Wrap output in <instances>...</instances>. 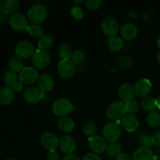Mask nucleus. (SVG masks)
Returning a JSON list of instances; mask_svg holds the SVG:
<instances>
[{"label":"nucleus","mask_w":160,"mask_h":160,"mask_svg":"<svg viewBox=\"0 0 160 160\" xmlns=\"http://www.w3.org/2000/svg\"><path fill=\"white\" fill-rule=\"evenodd\" d=\"M57 127L59 131L62 132L70 133L74 129L75 123L70 117H60L57 121Z\"/></svg>","instance_id":"b1692460"},{"label":"nucleus","mask_w":160,"mask_h":160,"mask_svg":"<svg viewBox=\"0 0 160 160\" xmlns=\"http://www.w3.org/2000/svg\"><path fill=\"white\" fill-rule=\"evenodd\" d=\"M59 147L61 151L65 154H72L76 149L77 144L74 138L69 135H64L59 138Z\"/></svg>","instance_id":"f3484780"},{"label":"nucleus","mask_w":160,"mask_h":160,"mask_svg":"<svg viewBox=\"0 0 160 160\" xmlns=\"http://www.w3.org/2000/svg\"><path fill=\"white\" fill-rule=\"evenodd\" d=\"M18 75L10 69L6 70L4 73V81L9 87L12 88L15 92H19L23 88V84L18 81Z\"/></svg>","instance_id":"4468645a"},{"label":"nucleus","mask_w":160,"mask_h":160,"mask_svg":"<svg viewBox=\"0 0 160 160\" xmlns=\"http://www.w3.org/2000/svg\"><path fill=\"white\" fill-rule=\"evenodd\" d=\"M82 160H102V159L95 153H87L84 155Z\"/></svg>","instance_id":"ea45409f"},{"label":"nucleus","mask_w":160,"mask_h":160,"mask_svg":"<svg viewBox=\"0 0 160 160\" xmlns=\"http://www.w3.org/2000/svg\"><path fill=\"white\" fill-rule=\"evenodd\" d=\"M116 160H132V159L128 153H121Z\"/></svg>","instance_id":"a18cd8bd"},{"label":"nucleus","mask_w":160,"mask_h":160,"mask_svg":"<svg viewBox=\"0 0 160 160\" xmlns=\"http://www.w3.org/2000/svg\"><path fill=\"white\" fill-rule=\"evenodd\" d=\"M97 131V125L92 120H88L85 122L83 127V132L88 137H92L95 134Z\"/></svg>","instance_id":"473e14b6"},{"label":"nucleus","mask_w":160,"mask_h":160,"mask_svg":"<svg viewBox=\"0 0 160 160\" xmlns=\"http://www.w3.org/2000/svg\"><path fill=\"white\" fill-rule=\"evenodd\" d=\"M153 152L149 148L142 146L134 151L132 160H152Z\"/></svg>","instance_id":"4be33fe9"},{"label":"nucleus","mask_w":160,"mask_h":160,"mask_svg":"<svg viewBox=\"0 0 160 160\" xmlns=\"http://www.w3.org/2000/svg\"><path fill=\"white\" fill-rule=\"evenodd\" d=\"M125 104H126L127 114H133V115H134L138 111V102L136 100H130V101L125 102Z\"/></svg>","instance_id":"f704fd0d"},{"label":"nucleus","mask_w":160,"mask_h":160,"mask_svg":"<svg viewBox=\"0 0 160 160\" xmlns=\"http://www.w3.org/2000/svg\"><path fill=\"white\" fill-rule=\"evenodd\" d=\"M106 117L111 120L117 121L121 120L127 114L126 104L121 100L114 101L108 106L106 109Z\"/></svg>","instance_id":"7ed1b4c3"},{"label":"nucleus","mask_w":160,"mask_h":160,"mask_svg":"<svg viewBox=\"0 0 160 160\" xmlns=\"http://www.w3.org/2000/svg\"><path fill=\"white\" fill-rule=\"evenodd\" d=\"M152 85L149 80L146 78L140 79L134 85V94L138 97L144 98L149 95L152 91Z\"/></svg>","instance_id":"2eb2a0df"},{"label":"nucleus","mask_w":160,"mask_h":160,"mask_svg":"<svg viewBox=\"0 0 160 160\" xmlns=\"http://www.w3.org/2000/svg\"><path fill=\"white\" fill-rule=\"evenodd\" d=\"M15 96V92L12 88L6 86L0 88V104L6 106L11 103Z\"/></svg>","instance_id":"5701e85b"},{"label":"nucleus","mask_w":160,"mask_h":160,"mask_svg":"<svg viewBox=\"0 0 160 160\" xmlns=\"http://www.w3.org/2000/svg\"><path fill=\"white\" fill-rule=\"evenodd\" d=\"M157 60H158V62H159V63L160 64V50L157 54Z\"/></svg>","instance_id":"09e8293b"},{"label":"nucleus","mask_w":160,"mask_h":160,"mask_svg":"<svg viewBox=\"0 0 160 160\" xmlns=\"http://www.w3.org/2000/svg\"><path fill=\"white\" fill-rule=\"evenodd\" d=\"M9 23L11 28L17 31H27L29 26L26 17L20 12L12 14L9 18Z\"/></svg>","instance_id":"9b49d317"},{"label":"nucleus","mask_w":160,"mask_h":160,"mask_svg":"<svg viewBox=\"0 0 160 160\" xmlns=\"http://www.w3.org/2000/svg\"><path fill=\"white\" fill-rule=\"evenodd\" d=\"M41 143L48 152L56 151V148L59 147V139L54 133L46 131L43 133L41 137Z\"/></svg>","instance_id":"f8f14e48"},{"label":"nucleus","mask_w":160,"mask_h":160,"mask_svg":"<svg viewBox=\"0 0 160 160\" xmlns=\"http://www.w3.org/2000/svg\"><path fill=\"white\" fill-rule=\"evenodd\" d=\"M123 150V146L118 142H114V143H109L107 145V148L106 150V154L109 159H117Z\"/></svg>","instance_id":"393cba45"},{"label":"nucleus","mask_w":160,"mask_h":160,"mask_svg":"<svg viewBox=\"0 0 160 160\" xmlns=\"http://www.w3.org/2000/svg\"><path fill=\"white\" fill-rule=\"evenodd\" d=\"M27 32L34 38H40L44 35V28L40 24H34L31 23L28 26Z\"/></svg>","instance_id":"7c9ffc66"},{"label":"nucleus","mask_w":160,"mask_h":160,"mask_svg":"<svg viewBox=\"0 0 160 160\" xmlns=\"http://www.w3.org/2000/svg\"><path fill=\"white\" fill-rule=\"evenodd\" d=\"M70 13H71V16L75 20H81L84 17V11L79 6H73V7H72L71 9H70Z\"/></svg>","instance_id":"c9c22d12"},{"label":"nucleus","mask_w":160,"mask_h":160,"mask_svg":"<svg viewBox=\"0 0 160 160\" xmlns=\"http://www.w3.org/2000/svg\"><path fill=\"white\" fill-rule=\"evenodd\" d=\"M76 71V65L71 59L61 60L57 66V73L60 78L68 79L74 75Z\"/></svg>","instance_id":"1a4fd4ad"},{"label":"nucleus","mask_w":160,"mask_h":160,"mask_svg":"<svg viewBox=\"0 0 160 160\" xmlns=\"http://www.w3.org/2000/svg\"><path fill=\"white\" fill-rule=\"evenodd\" d=\"M0 12H1V10H0Z\"/></svg>","instance_id":"864d4df0"},{"label":"nucleus","mask_w":160,"mask_h":160,"mask_svg":"<svg viewBox=\"0 0 160 160\" xmlns=\"http://www.w3.org/2000/svg\"><path fill=\"white\" fill-rule=\"evenodd\" d=\"M88 146L92 151V153L96 155L102 154L106 152L107 148V142L103 137L100 135H94L89 137L88 139Z\"/></svg>","instance_id":"0eeeda50"},{"label":"nucleus","mask_w":160,"mask_h":160,"mask_svg":"<svg viewBox=\"0 0 160 160\" xmlns=\"http://www.w3.org/2000/svg\"><path fill=\"white\" fill-rule=\"evenodd\" d=\"M138 29L137 26L133 23H126L121 27L120 34L124 40L131 41L134 40L138 36Z\"/></svg>","instance_id":"a211bd4d"},{"label":"nucleus","mask_w":160,"mask_h":160,"mask_svg":"<svg viewBox=\"0 0 160 160\" xmlns=\"http://www.w3.org/2000/svg\"><path fill=\"white\" fill-rule=\"evenodd\" d=\"M153 139L155 142V145L157 147H160V131H156L154 134H153Z\"/></svg>","instance_id":"37998d69"},{"label":"nucleus","mask_w":160,"mask_h":160,"mask_svg":"<svg viewBox=\"0 0 160 160\" xmlns=\"http://www.w3.org/2000/svg\"><path fill=\"white\" fill-rule=\"evenodd\" d=\"M108 46L109 49L113 52H119L123 49L124 43L121 38L115 36L108 38Z\"/></svg>","instance_id":"bb28decb"},{"label":"nucleus","mask_w":160,"mask_h":160,"mask_svg":"<svg viewBox=\"0 0 160 160\" xmlns=\"http://www.w3.org/2000/svg\"><path fill=\"white\" fill-rule=\"evenodd\" d=\"M103 138L109 143L117 142L121 136V128L117 122H109L106 123L102 130Z\"/></svg>","instance_id":"20e7f679"},{"label":"nucleus","mask_w":160,"mask_h":160,"mask_svg":"<svg viewBox=\"0 0 160 160\" xmlns=\"http://www.w3.org/2000/svg\"><path fill=\"white\" fill-rule=\"evenodd\" d=\"M157 45H158V47L160 48V37L158 38V40H157Z\"/></svg>","instance_id":"8fccbe9b"},{"label":"nucleus","mask_w":160,"mask_h":160,"mask_svg":"<svg viewBox=\"0 0 160 160\" xmlns=\"http://www.w3.org/2000/svg\"><path fill=\"white\" fill-rule=\"evenodd\" d=\"M156 103H157V108L160 110V95L156 98Z\"/></svg>","instance_id":"de8ad7c7"},{"label":"nucleus","mask_w":160,"mask_h":160,"mask_svg":"<svg viewBox=\"0 0 160 160\" xmlns=\"http://www.w3.org/2000/svg\"><path fill=\"white\" fill-rule=\"evenodd\" d=\"M120 123H121L123 129L129 133L134 132L135 131H137L140 125V122H139L138 117L133 114H126L120 120Z\"/></svg>","instance_id":"dca6fc26"},{"label":"nucleus","mask_w":160,"mask_h":160,"mask_svg":"<svg viewBox=\"0 0 160 160\" xmlns=\"http://www.w3.org/2000/svg\"><path fill=\"white\" fill-rule=\"evenodd\" d=\"M84 2L88 9L90 10H96L101 6L102 2V0H87Z\"/></svg>","instance_id":"e433bc0d"},{"label":"nucleus","mask_w":160,"mask_h":160,"mask_svg":"<svg viewBox=\"0 0 160 160\" xmlns=\"http://www.w3.org/2000/svg\"><path fill=\"white\" fill-rule=\"evenodd\" d=\"M73 110H74V106L73 103L65 98H58L52 106V112L56 117H66Z\"/></svg>","instance_id":"f03ea898"},{"label":"nucleus","mask_w":160,"mask_h":160,"mask_svg":"<svg viewBox=\"0 0 160 160\" xmlns=\"http://www.w3.org/2000/svg\"><path fill=\"white\" fill-rule=\"evenodd\" d=\"M62 160H80V158L75 154H68L66 155Z\"/></svg>","instance_id":"c03bdc74"},{"label":"nucleus","mask_w":160,"mask_h":160,"mask_svg":"<svg viewBox=\"0 0 160 160\" xmlns=\"http://www.w3.org/2000/svg\"><path fill=\"white\" fill-rule=\"evenodd\" d=\"M118 95L121 101L123 102L132 100L134 96V87L129 84H123L120 87L118 90Z\"/></svg>","instance_id":"aec40b11"},{"label":"nucleus","mask_w":160,"mask_h":160,"mask_svg":"<svg viewBox=\"0 0 160 160\" xmlns=\"http://www.w3.org/2000/svg\"><path fill=\"white\" fill-rule=\"evenodd\" d=\"M102 30L109 38L115 37L118 34L119 23L114 17H107L102 22Z\"/></svg>","instance_id":"9d476101"},{"label":"nucleus","mask_w":160,"mask_h":160,"mask_svg":"<svg viewBox=\"0 0 160 160\" xmlns=\"http://www.w3.org/2000/svg\"><path fill=\"white\" fill-rule=\"evenodd\" d=\"M9 69L12 71L16 72V73H17V72L20 73L24 67H23V59L17 55L11 56L9 60Z\"/></svg>","instance_id":"c85d7f7f"},{"label":"nucleus","mask_w":160,"mask_h":160,"mask_svg":"<svg viewBox=\"0 0 160 160\" xmlns=\"http://www.w3.org/2000/svg\"><path fill=\"white\" fill-rule=\"evenodd\" d=\"M40 76L38 69L34 67H24L18 74L19 81L28 85L37 83Z\"/></svg>","instance_id":"39448f33"},{"label":"nucleus","mask_w":160,"mask_h":160,"mask_svg":"<svg viewBox=\"0 0 160 160\" xmlns=\"http://www.w3.org/2000/svg\"><path fill=\"white\" fill-rule=\"evenodd\" d=\"M142 145H144L145 147H147V148H151L152 146L155 145V142L154 139H153L152 136L148 135L145 137V138L144 139L143 141V144Z\"/></svg>","instance_id":"58836bf2"},{"label":"nucleus","mask_w":160,"mask_h":160,"mask_svg":"<svg viewBox=\"0 0 160 160\" xmlns=\"http://www.w3.org/2000/svg\"><path fill=\"white\" fill-rule=\"evenodd\" d=\"M38 84V88L42 92H48L52 90L54 87V81L51 75L48 73H44L41 75L39 78Z\"/></svg>","instance_id":"412c9836"},{"label":"nucleus","mask_w":160,"mask_h":160,"mask_svg":"<svg viewBox=\"0 0 160 160\" xmlns=\"http://www.w3.org/2000/svg\"><path fill=\"white\" fill-rule=\"evenodd\" d=\"M146 123L149 127L153 128H158L160 126V113L157 111L150 112L147 115Z\"/></svg>","instance_id":"2f4dec72"},{"label":"nucleus","mask_w":160,"mask_h":160,"mask_svg":"<svg viewBox=\"0 0 160 160\" xmlns=\"http://www.w3.org/2000/svg\"><path fill=\"white\" fill-rule=\"evenodd\" d=\"M53 44H54V38L52 36L49 34H44L38 41V49L46 51L52 46Z\"/></svg>","instance_id":"cd10ccee"},{"label":"nucleus","mask_w":160,"mask_h":160,"mask_svg":"<svg viewBox=\"0 0 160 160\" xmlns=\"http://www.w3.org/2000/svg\"><path fill=\"white\" fill-rule=\"evenodd\" d=\"M48 17V11L43 5L34 4L31 6L28 10V18L31 23L34 24H41L46 20Z\"/></svg>","instance_id":"f257e3e1"},{"label":"nucleus","mask_w":160,"mask_h":160,"mask_svg":"<svg viewBox=\"0 0 160 160\" xmlns=\"http://www.w3.org/2000/svg\"><path fill=\"white\" fill-rule=\"evenodd\" d=\"M148 134H147L146 132H145V131H142V132L138 133V135H137V141L140 144H143L144 139H145V137H146V136H148Z\"/></svg>","instance_id":"79ce46f5"},{"label":"nucleus","mask_w":160,"mask_h":160,"mask_svg":"<svg viewBox=\"0 0 160 160\" xmlns=\"http://www.w3.org/2000/svg\"><path fill=\"white\" fill-rule=\"evenodd\" d=\"M5 160H15V159H5Z\"/></svg>","instance_id":"603ef678"},{"label":"nucleus","mask_w":160,"mask_h":160,"mask_svg":"<svg viewBox=\"0 0 160 160\" xmlns=\"http://www.w3.org/2000/svg\"><path fill=\"white\" fill-rule=\"evenodd\" d=\"M58 54L61 58V60H67V59H71L73 50L68 44L63 43L59 46Z\"/></svg>","instance_id":"c756f323"},{"label":"nucleus","mask_w":160,"mask_h":160,"mask_svg":"<svg viewBox=\"0 0 160 160\" xmlns=\"http://www.w3.org/2000/svg\"><path fill=\"white\" fill-rule=\"evenodd\" d=\"M59 153L56 151H52L48 152L47 154V160H59Z\"/></svg>","instance_id":"a19ab883"},{"label":"nucleus","mask_w":160,"mask_h":160,"mask_svg":"<svg viewBox=\"0 0 160 160\" xmlns=\"http://www.w3.org/2000/svg\"><path fill=\"white\" fill-rule=\"evenodd\" d=\"M31 60L34 67L39 70H44L50 65L51 56L47 51L38 48L33 55Z\"/></svg>","instance_id":"423d86ee"},{"label":"nucleus","mask_w":160,"mask_h":160,"mask_svg":"<svg viewBox=\"0 0 160 160\" xmlns=\"http://www.w3.org/2000/svg\"><path fill=\"white\" fill-rule=\"evenodd\" d=\"M45 97V92L38 87H29L23 92V98L30 104H35L42 101Z\"/></svg>","instance_id":"ddd939ff"},{"label":"nucleus","mask_w":160,"mask_h":160,"mask_svg":"<svg viewBox=\"0 0 160 160\" xmlns=\"http://www.w3.org/2000/svg\"><path fill=\"white\" fill-rule=\"evenodd\" d=\"M73 2L74 3H81V2H83V1L82 0H81V1H73Z\"/></svg>","instance_id":"3c124183"},{"label":"nucleus","mask_w":160,"mask_h":160,"mask_svg":"<svg viewBox=\"0 0 160 160\" xmlns=\"http://www.w3.org/2000/svg\"><path fill=\"white\" fill-rule=\"evenodd\" d=\"M129 16L132 19H135L138 17V12H134V11H131V12H129Z\"/></svg>","instance_id":"49530a36"},{"label":"nucleus","mask_w":160,"mask_h":160,"mask_svg":"<svg viewBox=\"0 0 160 160\" xmlns=\"http://www.w3.org/2000/svg\"><path fill=\"white\" fill-rule=\"evenodd\" d=\"M118 62L120 67L127 68V67H130L132 66L133 60L131 58L128 57V56H123V57L119 59Z\"/></svg>","instance_id":"4c0bfd02"},{"label":"nucleus","mask_w":160,"mask_h":160,"mask_svg":"<svg viewBox=\"0 0 160 160\" xmlns=\"http://www.w3.org/2000/svg\"><path fill=\"white\" fill-rule=\"evenodd\" d=\"M140 106L143 110L147 111V112H152L154 109L157 107V103H156V99L152 96L144 97L141 100Z\"/></svg>","instance_id":"a878e982"},{"label":"nucleus","mask_w":160,"mask_h":160,"mask_svg":"<svg viewBox=\"0 0 160 160\" xmlns=\"http://www.w3.org/2000/svg\"><path fill=\"white\" fill-rule=\"evenodd\" d=\"M20 2L18 0H2L0 2V10L4 14H13L18 9Z\"/></svg>","instance_id":"6ab92c4d"},{"label":"nucleus","mask_w":160,"mask_h":160,"mask_svg":"<svg viewBox=\"0 0 160 160\" xmlns=\"http://www.w3.org/2000/svg\"><path fill=\"white\" fill-rule=\"evenodd\" d=\"M86 54L83 50L81 49H77L73 52V54L71 56V60L73 63L76 64H81V62H84L85 60Z\"/></svg>","instance_id":"72a5a7b5"},{"label":"nucleus","mask_w":160,"mask_h":160,"mask_svg":"<svg viewBox=\"0 0 160 160\" xmlns=\"http://www.w3.org/2000/svg\"><path fill=\"white\" fill-rule=\"evenodd\" d=\"M14 51L17 56L20 58L28 59L31 56L32 57L36 49L34 45L31 42L28 41H20L16 45Z\"/></svg>","instance_id":"6e6552de"}]
</instances>
